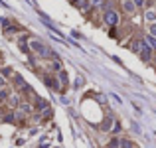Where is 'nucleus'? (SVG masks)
<instances>
[{"instance_id": "obj_6", "label": "nucleus", "mask_w": 156, "mask_h": 148, "mask_svg": "<svg viewBox=\"0 0 156 148\" xmlns=\"http://www.w3.org/2000/svg\"><path fill=\"white\" fill-rule=\"evenodd\" d=\"M134 6H136V4H133L131 0H126V2H124V10H126V12H133Z\"/></svg>"}, {"instance_id": "obj_10", "label": "nucleus", "mask_w": 156, "mask_h": 148, "mask_svg": "<svg viewBox=\"0 0 156 148\" xmlns=\"http://www.w3.org/2000/svg\"><path fill=\"white\" fill-rule=\"evenodd\" d=\"M150 34H152V36H156V24L152 26V28H150Z\"/></svg>"}, {"instance_id": "obj_9", "label": "nucleus", "mask_w": 156, "mask_h": 148, "mask_svg": "<svg viewBox=\"0 0 156 148\" xmlns=\"http://www.w3.org/2000/svg\"><path fill=\"white\" fill-rule=\"evenodd\" d=\"M38 105H40V109H45V107H47V103L45 101H38Z\"/></svg>"}, {"instance_id": "obj_8", "label": "nucleus", "mask_w": 156, "mask_h": 148, "mask_svg": "<svg viewBox=\"0 0 156 148\" xmlns=\"http://www.w3.org/2000/svg\"><path fill=\"white\" fill-rule=\"evenodd\" d=\"M121 148H133V144L129 140H121Z\"/></svg>"}, {"instance_id": "obj_1", "label": "nucleus", "mask_w": 156, "mask_h": 148, "mask_svg": "<svg viewBox=\"0 0 156 148\" xmlns=\"http://www.w3.org/2000/svg\"><path fill=\"white\" fill-rule=\"evenodd\" d=\"M32 49H34V51H38L42 57H47V56H49V49H47L44 44H40V42H32Z\"/></svg>"}, {"instance_id": "obj_12", "label": "nucleus", "mask_w": 156, "mask_h": 148, "mask_svg": "<svg viewBox=\"0 0 156 148\" xmlns=\"http://www.w3.org/2000/svg\"><path fill=\"white\" fill-rule=\"evenodd\" d=\"M154 61H156V57H154Z\"/></svg>"}, {"instance_id": "obj_11", "label": "nucleus", "mask_w": 156, "mask_h": 148, "mask_svg": "<svg viewBox=\"0 0 156 148\" xmlns=\"http://www.w3.org/2000/svg\"><path fill=\"white\" fill-rule=\"evenodd\" d=\"M134 4L136 6H142V0H134Z\"/></svg>"}, {"instance_id": "obj_4", "label": "nucleus", "mask_w": 156, "mask_h": 148, "mask_svg": "<svg viewBox=\"0 0 156 148\" xmlns=\"http://www.w3.org/2000/svg\"><path fill=\"white\" fill-rule=\"evenodd\" d=\"M144 42H146V44H148L150 47H156V38H154V36H146Z\"/></svg>"}, {"instance_id": "obj_3", "label": "nucleus", "mask_w": 156, "mask_h": 148, "mask_svg": "<svg viewBox=\"0 0 156 148\" xmlns=\"http://www.w3.org/2000/svg\"><path fill=\"white\" fill-rule=\"evenodd\" d=\"M140 57H142V59H150V47H148V46L142 47V51H140Z\"/></svg>"}, {"instance_id": "obj_7", "label": "nucleus", "mask_w": 156, "mask_h": 148, "mask_svg": "<svg viewBox=\"0 0 156 148\" xmlns=\"http://www.w3.org/2000/svg\"><path fill=\"white\" fill-rule=\"evenodd\" d=\"M59 81H61V83H67V73L65 71H59Z\"/></svg>"}, {"instance_id": "obj_5", "label": "nucleus", "mask_w": 156, "mask_h": 148, "mask_svg": "<svg viewBox=\"0 0 156 148\" xmlns=\"http://www.w3.org/2000/svg\"><path fill=\"white\" fill-rule=\"evenodd\" d=\"M146 20H148V22H154V20H156V12L154 10H148V12H146Z\"/></svg>"}, {"instance_id": "obj_2", "label": "nucleus", "mask_w": 156, "mask_h": 148, "mask_svg": "<svg viewBox=\"0 0 156 148\" xmlns=\"http://www.w3.org/2000/svg\"><path fill=\"white\" fill-rule=\"evenodd\" d=\"M105 22L109 24V26H115V24L119 22V16H117V12H107V14H105Z\"/></svg>"}]
</instances>
